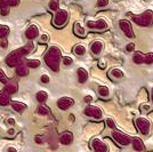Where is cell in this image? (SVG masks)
<instances>
[{
  "mask_svg": "<svg viewBox=\"0 0 153 152\" xmlns=\"http://www.w3.org/2000/svg\"><path fill=\"white\" fill-rule=\"evenodd\" d=\"M61 57H62V54L57 47H54V46L51 47L45 55V62L47 64V66L51 70H53L54 72H58Z\"/></svg>",
  "mask_w": 153,
  "mask_h": 152,
  "instance_id": "1",
  "label": "cell"
},
{
  "mask_svg": "<svg viewBox=\"0 0 153 152\" xmlns=\"http://www.w3.org/2000/svg\"><path fill=\"white\" fill-rule=\"evenodd\" d=\"M131 19L134 21L137 25L140 26H150L153 23V12L146 10L140 15H134L131 14Z\"/></svg>",
  "mask_w": 153,
  "mask_h": 152,
  "instance_id": "2",
  "label": "cell"
},
{
  "mask_svg": "<svg viewBox=\"0 0 153 152\" xmlns=\"http://www.w3.org/2000/svg\"><path fill=\"white\" fill-rule=\"evenodd\" d=\"M111 137L114 141L115 143L119 146H127L130 144L133 137L128 134L123 133V132H120V130H117V129H113L112 133H111Z\"/></svg>",
  "mask_w": 153,
  "mask_h": 152,
  "instance_id": "3",
  "label": "cell"
},
{
  "mask_svg": "<svg viewBox=\"0 0 153 152\" xmlns=\"http://www.w3.org/2000/svg\"><path fill=\"white\" fill-rule=\"evenodd\" d=\"M135 126L142 135H149L151 132V122L145 117H138L135 119Z\"/></svg>",
  "mask_w": 153,
  "mask_h": 152,
  "instance_id": "4",
  "label": "cell"
},
{
  "mask_svg": "<svg viewBox=\"0 0 153 152\" xmlns=\"http://www.w3.org/2000/svg\"><path fill=\"white\" fill-rule=\"evenodd\" d=\"M83 114L89 117V118L95 119V120H101L103 118L102 110L97 105H88V107H86L85 110H83Z\"/></svg>",
  "mask_w": 153,
  "mask_h": 152,
  "instance_id": "5",
  "label": "cell"
},
{
  "mask_svg": "<svg viewBox=\"0 0 153 152\" xmlns=\"http://www.w3.org/2000/svg\"><path fill=\"white\" fill-rule=\"evenodd\" d=\"M68 21H69V13H68V10L58 9L56 15H55V17H54L53 23H54V25L57 26V28H62L63 25L66 24Z\"/></svg>",
  "mask_w": 153,
  "mask_h": 152,
  "instance_id": "6",
  "label": "cell"
},
{
  "mask_svg": "<svg viewBox=\"0 0 153 152\" xmlns=\"http://www.w3.org/2000/svg\"><path fill=\"white\" fill-rule=\"evenodd\" d=\"M22 53L21 51H12L6 58V63L8 66H17L19 64H21V61H22Z\"/></svg>",
  "mask_w": 153,
  "mask_h": 152,
  "instance_id": "7",
  "label": "cell"
},
{
  "mask_svg": "<svg viewBox=\"0 0 153 152\" xmlns=\"http://www.w3.org/2000/svg\"><path fill=\"white\" fill-rule=\"evenodd\" d=\"M87 28H89L91 30H97V31H104L108 30V24L104 19H100L97 21H88L87 22Z\"/></svg>",
  "mask_w": 153,
  "mask_h": 152,
  "instance_id": "8",
  "label": "cell"
},
{
  "mask_svg": "<svg viewBox=\"0 0 153 152\" xmlns=\"http://www.w3.org/2000/svg\"><path fill=\"white\" fill-rule=\"evenodd\" d=\"M90 146L93 149L94 152H108V146L105 142H103L101 139L98 137H94V139L90 141Z\"/></svg>",
  "mask_w": 153,
  "mask_h": 152,
  "instance_id": "9",
  "label": "cell"
},
{
  "mask_svg": "<svg viewBox=\"0 0 153 152\" xmlns=\"http://www.w3.org/2000/svg\"><path fill=\"white\" fill-rule=\"evenodd\" d=\"M119 26L122 30V32L126 34L127 38H135V33L134 30H133V26H131V23L128 19H120L119 21Z\"/></svg>",
  "mask_w": 153,
  "mask_h": 152,
  "instance_id": "10",
  "label": "cell"
},
{
  "mask_svg": "<svg viewBox=\"0 0 153 152\" xmlns=\"http://www.w3.org/2000/svg\"><path fill=\"white\" fill-rule=\"evenodd\" d=\"M73 104H74V100L71 98V97H68V96L61 97L57 101V107L61 109V110H63V111L70 109L71 107H73Z\"/></svg>",
  "mask_w": 153,
  "mask_h": 152,
  "instance_id": "11",
  "label": "cell"
},
{
  "mask_svg": "<svg viewBox=\"0 0 153 152\" xmlns=\"http://www.w3.org/2000/svg\"><path fill=\"white\" fill-rule=\"evenodd\" d=\"M130 144L133 146V150L136 152H143L145 150V145H144V142L140 139V137H133Z\"/></svg>",
  "mask_w": 153,
  "mask_h": 152,
  "instance_id": "12",
  "label": "cell"
},
{
  "mask_svg": "<svg viewBox=\"0 0 153 152\" xmlns=\"http://www.w3.org/2000/svg\"><path fill=\"white\" fill-rule=\"evenodd\" d=\"M59 142L63 145H70L71 143L73 142V134L71 133V132H64L59 136Z\"/></svg>",
  "mask_w": 153,
  "mask_h": 152,
  "instance_id": "13",
  "label": "cell"
},
{
  "mask_svg": "<svg viewBox=\"0 0 153 152\" xmlns=\"http://www.w3.org/2000/svg\"><path fill=\"white\" fill-rule=\"evenodd\" d=\"M103 48H104V44H103V41L101 40H95L91 46H90V49H91V53L94 54V55H100L101 53H102Z\"/></svg>",
  "mask_w": 153,
  "mask_h": 152,
  "instance_id": "14",
  "label": "cell"
},
{
  "mask_svg": "<svg viewBox=\"0 0 153 152\" xmlns=\"http://www.w3.org/2000/svg\"><path fill=\"white\" fill-rule=\"evenodd\" d=\"M76 76H78V81L80 83H85L88 80V71L85 69V68H79L76 70Z\"/></svg>",
  "mask_w": 153,
  "mask_h": 152,
  "instance_id": "15",
  "label": "cell"
},
{
  "mask_svg": "<svg viewBox=\"0 0 153 152\" xmlns=\"http://www.w3.org/2000/svg\"><path fill=\"white\" fill-rule=\"evenodd\" d=\"M108 76L111 79H114V80H120L125 77V72L121 69H118V68H113V69L110 70L108 72Z\"/></svg>",
  "mask_w": 153,
  "mask_h": 152,
  "instance_id": "16",
  "label": "cell"
},
{
  "mask_svg": "<svg viewBox=\"0 0 153 152\" xmlns=\"http://www.w3.org/2000/svg\"><path fill=\"white\" fill-rule=\"evenodd\" d=\"M97 93H98V96L101 98H104V100H108L110 98V89H108V86L105 85H101L97 87Z\"/></svg>",
  "mask_w": 153,
  "mask_h": 152,
  "instance_id": "17",
  "label": "cell"
},
{
  "mask_svg": "<svg viewBox=\"0 0 153 152\" xmlns=\"http://www.w3.org/2000/svg\"><path fill=\"white\" fill-rule=\"evenodd\" d=\"M25 36L27 39H30V40H33L34 38H37L39 36V30L38 28L36 25H31L30 28H27V30L25 32Z\"/></svg>",
  "mask_w": 153,
  "mask_h": 152,
  "instance_id": "18",
  "label": "cell"
},
{
  "mask_svg": "<svg viewBox=\"0 0 153 152\" xmlns=\"http://www.w3.org/2000/svg\"><path fill=\"white\" fill-rule=\"evenodd\" d=\"M74 33H76L78 37H80V38H83L85 36H86V29L82 26L81 23H79V22H76L74 23Z\"/></svg>",
  "mask_w": 153,
  "mask_h": 152,
  "instance_id": "19",
  "label": "cell"
},
{
  "mask_svg": "<svg viewBox=\"0 0 153 152\" xmlns=\"http://www.w3.org/2000/svg\"><path fill=\"white\" fill-rule=\"evenodd\" d=\"M16 90H17V85L15 83H7L5 88H4V92L7 93L8 95H12L14 93H16Z\"/></svg>",
  "mask_w": 153,
  "mask_h": 152,
  "instance_id": "20",
  "label": "cell"
},
{
  "mask_svg": "<svg viewBox=\"0 0 153 152\" xmlns=\"http://www.w3.org/2000/svg\"><path fill=\"white\" fill-rule=\"evenodd\" d=\"M16 73L19 75V77H24L29 75V68L26 66L25 64H19L17 68H16Z\"/></svg>",
  "mask_w": 153,
  "mask_h": 152,
  "instance_id": "21",
  "label": "cell"
},
{
  "mask_svg": "<svg viewBox=\"0 0 153 152\" xmlns=\"http://www.w3.org/2000/svg\"><path fill=\"white\" fill-rule=\"evenodd\" d=\"M144 54L142 51H135L134 55H133V61L135 64H142L144 63Z\"/></svg>",
  "mask_w": 153,
  "mask_h": 152,
  "instance_id": "22",
  "label": "cell"
},
{
  "mask_svg": "<svg viewBox=\"0 0 153 152\" xmlns=\"http://www.w3.org/2000/svg\"><path fill=\"white\" fill-rule=\"evenodd\" d=\"M73 53L76 54V56H83L86 54V47L81 44L76 45L74 48H73Z\"/></svg>",
  "mask_w": 153,
  "mask_h": 152,
  "instance_id": "23",
  "label": "cell"
},
{
  "mask_svg": "<svg viewBox=\"0 0 153 152\" xmlns=\"http://www.w3.org/2000/svg\"><path fill=\"white\" fill-rule=\"evenodd\" d=\"M12 107H13V109L16 111V112L22 113V112L26 109V104L21 103V102H13V103H12Z\"/></svg>",
  "mask_w": 153,
  "mask_h": 152,
  "instance_id": "24",
  "label": "cell"
},
{
  "mask_svg": "<svg viewBox=\"0 0 153 152\" xmlns=\"http://www.w3.org/2000/svg\"><path fill=\"white\" fill-rule=\"evenodd\" d=\"M9 95L5 93V92H0V105L2 107H6L9 104Z\"/></svg>",
  "mask_w": 153,
  "mask_h": 152,
  "instance_id": "25",
  "label": "cell"
},
{
  "mask_svg": "<svg viewBox=\"0 0 153 152\" xmlns=\"http://www.w3.org/2000/svg\"><path fill=\"white\" fill-rule=\"evenodd\" d=\"M36 98H37V101L40 102V103H44V102L47 101V98H48V94H47V92H45V90H40V92L37 93Z\"/></svg>",
  "mask_w": 153,
  "mask_h": 152,
  "instance_id": "26",
  "label": "cell"
},
{
  "mask_svg": "<svg viewBox=\"0 0 153 152\" xmlns=\"http://www.w3.org/2000/svg\"><path fill=\"white\" fill-rule=\"evenodd\" d=\"M32 49H33V44H32V42H29V44L25 45L23 48H21L19 51H21V53H22V55L24 56V55L30 54V53L32 51Z\"/></svg>",
  "mask_w": 153,
  "mask_h": 152,
  "instance_id": "27",
  "label": "cell"
},
{
  "mask_svg": "<svg viewBox=\"0 0 153 152\" xmlns=\"http://www.w3.org/2000/svg\"><path fill=\"white\" fill-rule=\"evenodd\" d=\"M27 68H31V69H36L40 65V61L39 60H27L25 64Z\"/></svg>",
  "mask_w": 153,
  "mask_h": 152,
  "instance_id": "28",
  "label": "cell"
},
{
  "mask_svg": "<svg viewBox=\"0 0 153 152\" xmlns=\"http://www.w3.org/2000/svg\"><path fill=\"white\" fill-rule=\"evenodd\" d=\"M49 9L57 12L59 9V0H51L49 1Z\"/></svg>",
  "mask_w": 153,
  "mask_h": 152,
  "instance_id": "29",
  "label": "cell"
},
{
  "mask_svg": "<svg viewBox=\"0 0 153 152\" xmlns=\"http://www.w3.org/2000/svg\"><path fill=\"white\" fill-rule=\"evenodd\" d=\"M37 112H38L40 115H47L49 114V109L45 107V105H40L38 109H37Z\"/></svg>",
  "mask_w": 153,
  "mask_h": 152,
  "instance_id": "30",
  "label": "cell"
},
{
  "mask_svg": "<svg viewBox=\"0 0 153 152\" xmlns=\"http://www.w3.org/2000/svg\"><path fill=\"white\" fill-rule=\"evenodd\" d=\"M105 124H106V127L110 128V129H117V124H115V121L112 119V118H108L106 120H105Z\"/></svg>",
  "mask_w": 153,
  "mask_h": 152,
  "instance_id": "31",
  "label": "cell"
},
{
  "mask_svg": "<svg viewBox=\"0 0 153 152\" xmlns=\"http://www.w3.org/2000/svg\"><path fill=\"white\" fill-rule=\"evenodd\" d=\"M9 33V29L7 26H0V39H4Z\"/></svg>",
  "mask_w": 153,
  "mask_h": 152,
  "instance_id": "32",
  "label": "cell"
},
{
  "mask_svg": "<svg viewBox=\"0 0 153 152\" xmlns=\"http://www.w3.org/2000/svg\"><path fill=\"white\" fill-rule=\"evenodd\" d=\"M144 63L153 64V53H147L144 56Z\"/></svg>",
  "mask_w": 153,
  "mask_h": 152,
  "instance_id": "33",
  "label": "cell"
},
{
  "mask_svg": "<svg viewBox=\"0 0 153 152\" xmlns=\"http://www.w3.org/2000/svg\"><path fill=\"white\" fill-rule=\"evenodd\" d=\"M108 5V0H97L96 2V6L100 7V8H104Z\"/></svg>",
  "mask_w": 153,
  "mask_h": 152,
  "instance_id": "34",
  "label": "cell"
},
{
  "mask_svg": "<svg viewBox=\"0 0 153 152\" xmlns=\"http://www.w3.org/2000/svg\"><path fill=\"white\" fill-rule=\"evenodd\" d=\"M0 83H5V85L8 83V78H7L6 75H5V72L1 69H0Z\"/></svg>",
  "mask_w": 153,
  "mask_h": 152,
  "instance_id": "35",
  "label": "cell"
},
{
  "mask_svg": "<svg viewBox=\"0 0 153 152\" xmlns=\"http://www.w3.org/2000/svg\"><path fill=\"white\" fill-rule=\"evenodd\" d=\"M73 63V60H72V57L70 56H64L63 57V64L64 65H71V64Z\"/></svg>",
  "mask_w": 153,
  "mask_h": 152,
  "instance_id": "36",
  "label": "cell"
},
{
  "mask_svg": "<svg viewBox=\"0 0 153 152\" xmlns=\"http://www.w3.org/2000/svg\"><path fill=\"white\" fill-rule=\"evenodd\" d=\"M135 51V44L134 42H129V44H127V46H126V51L127 53H131V51Z\"/></svg>",
  "mask_w": 153,
  "mask_h": 152,
  "instance_id": "37",
  "label": "cell"
},
{
  "mask_svg": "<svg viewBox=\"0 0 153 152\" xmlns=\"http://www.w3.org/2000/svg\"><path fill=\"white\" fill-rule=\"evenodd\" d=\"M0 14L2 15V16H6L9 14V7L6 6V7H2V8H0Z\"/></svg>",
  "mask_w": 153,
  "mask_h": 152,
  "instance_id": "38",
  "label": "cell"
},
{
  "mask_svg": "<svg viewBox=\"0 0 153 152\" xmlns=\"http://www.w3.org/2000/svg\"><path fill=\"white\" fill-rule=\"evenodd\" d=\"M40 80H41L42 83H48L51 81V78H49V76H47V75H42L41 78H40Z\"/></svg>",
  "mask_w": 153,
  "mask_h": 152,
  "instance_id": "39",
  "label": "cell"
},
{
  "mask_svg": "<svg viewBox=\"0 0 153 152\" xmlns=\"http://www.w3.org/2000/svg\"><path fill=\"white\" fill-rule=\"evenodd\" d=\"M34 141H36V143H38V144H42L44 143V139H42V136H36L34 137Z\"/></svg>",
  "mask_w": 153,
  "mask_h": 152,
  "instance_id": "40",
  "label": "cell"
},
{
  "mask_svg": "<svg viewBox=\"0 0 153 152\" xmlns=\"http://www.w3.org/2000/svg\"><path fill=\"white\" fill-rule=\"evenodd\" d=\"M91 101H93V96L91 95H86L83 97V102L85 103H90Z\"/></svg>",
  "mask_w": 153,
  "mask_h": 152,
  "instance_id": "41",
  "label": "cell"
},
{
  "mask_svg": "<svg viewBox=\"0 0 153 152\" xmlns=\"http://www.w3.org/2000/svg\"><path fill=\"white\" fill-rule=\"evenodd\" d=\"M98 68H100V69H105V68H106V62H105V61H100V62H98Z\"/></svg>",
  "mask_w": 153,
  "mask_h": 152,
  "instance_id": "42",
  "label": "cell"
},
{
  "mask_svg": "<svg viewBox=\"0 0 153 152\" xmlns=\"http://www.w3.org/2000/svg\"><path fill=\"white\" fill-rule=\"evenodd\" d=\"M0 46H1V48H7V40H6V38H4L1 41H0Z\"/></svg>",
  "mask_w": 153,
  "mask_h": 152,
  "instance_id": "43",
  "label": "cell"
},
{
  "mask_svg": "<svg viewBox=\"0 0 153 152\" xmlns=\"http://www.w3.org/2000/svg\"><path fill=\"white\" fill-rule=\"evenodd\" d=\"M8 125H10V126H14L15 125V120H14L13 118H9V119H7V121H6Z\"/></svg>",
  "mask_w": 153,
  "mask_h": 152,
  "instance_id": "44",
  "label": "cell"
},
{
  "mask_svg": "<svg viewBox=\"0 0 153 152\" xmlns=\"http://www.w3.org/2000/svg\"><path fill=\"white\" fill-rule=\"evenodd\" d=\"M47 40H48V36H46V34L41 36V38H40V41H41V42H47Z\"/></svg>",
  "mask_w": 153,
  "mask_h": 152,
  "instance_id": "45",
  "label": "cell"
},
{
  "mask_svg": "<svg viewBox=\"0 0 153 152\" xmlns=\"http://www.w3.org/2000/svg\"><path fill=\"white\" fill-rule=\"evenodd\" d=\"M7 133H8V135H9V136H14V134H15V130H14V128H9Z\"/></svg>",
  "mask_w": 153,
  "mask_h": 152,
  "instance_id": "46",
  "label": "cell"
},
{
  "mask_svg": "<svg viewBox=\"0 0 153 152\" xmlns=\"http://www.w3.org/2000/svg\"><path fill=\"white\" fill-rule=\"evenodd\" d=\"M7 4L5 0H0V8H2V7H6Z\"/></svg>",
  "mask_w": 153,
  "mask_h": 152,
  "instance_id": "47",
  "label": "cell"
},
{
  "mask_svg": "<svg viewBox=\"0 0 153 152\" xmlns=\"http://www.w3.org/2000/svg\"><path fill=\"white\" fill-rule=\"evenodd\" d=\"M7 152H17V150H16L15 148H13V146H9L8 150H7Z\"/></svg>",
  "mask_w": 153,
  "mask_h": 152,
  "instance_id": "48",
  "label": "cell"
},
{
  "mask_svg": "<svg viewBox=\"0 0 153 152\" xmlns=\"http://www.w3.org/2000/svg\"><path fill=\"white\" fill-rule=\"evenodd\" d=\"M140 109H145L144 111H147V110L150 109V107H149V105H143V107H140Z\"/></svg>",
  "mask_w": 153,
  "mask_h": 152,
  "instance_id": "49",
  "label": "cell"
},
{
  "mask_svg": "<svg viewBox=\"0 0 153 152\" xmlns=\"http://www.w3.org/2000/svg\"><path fill=\"white\" fill-rule=\"evenodd\" d=\"M151 101H152V103H153V88H152V90H151Z\"/></svg>",
  "mask_w": 153,
  "mask_h": 152,
  "instance_id": "50",
  "label": "cell"
},
{
  "mask_svg": "<svg viewBox=\"0 0 153 152\" xmlns=\"http://www.w3.org/2000/svg\"><path fill=\"white\" fill-rule=\"evenodd\" d=\"M5 1H6V0H5Z\"/></svg>",
  "mask_w": 153,
  "mask_h": 152,
  "instance_id": "51",
  "label": "cell"
}]
</instances>
